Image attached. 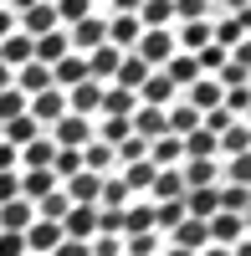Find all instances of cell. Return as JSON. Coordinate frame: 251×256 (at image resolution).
Instances as JSON below:
<instances>
[{
	"instance_id": "7bdbcfd3",
	"label": "cell",
	"mask_w": 251,
	"mask_h": 256,
	"mask_svg": "<svg viewBox=\"0 0 251 256\" xmlns=\"http://www.w3.org/2000/svg\"><path fill=\"white\" fill-rule=\"evenodd\" d=\"M246 108H251V88H231V92L220 98V113H231L236 123L246 118Z\"/></svg>"
},
{
	"instance_id": "6da1fadb",
	"label": "cell",
	"mask_w": 251,
	"mask_h": 256,
	"mask_svg": "<svg viewBox=\"0 0 251 256\" xmlns=\"http://www.w3.org/2000/svg\"><path fill=\"white\" fill-rule=\"evenodd\" d=\"M26 118H31L36 128H52L56 118H67V92H56V88H46V92H36V98H26Z\"/></svg>"
},
{
	"instance_id": "30bf717a",
	"label": "cell",
	"mask_w": 251,
	"mask_h": 256,
	"mask_svg": "<svg viewBox=\"0 0 251 256\" xmlns=\"http://www.w3.org/2000/svg\"><path fill=\"white\" fill-rule=\"evenodd\" d=\"M67 52H72V46H67V31H46V36L31 41V62H36V67H46V72H52Z\"/></svg>"
},
{
	"instance_id": "2e32d148",
	"label": "cell",
	"mask_w": 251,
	"mask_h": 256,
	"mask_svg": "<svg viewBox=\"0 0 251 256\" xmlns=\"http://www.w3.org/2000/svg\"><path fill=\"white\" fill-rule=\"evenodd\" d=\"M98 102H102V82H77V88L67 92V113L72 118H92Z\"/></svg>"
},
{
	"instance_id": "681fc988",
	"label": "cell",
	"mask_w": 251,
	"mask_h": 256,
	"mask_svg": "<svg viewBox=\"0 0 251 256\" xmlns=\"http://www.w3.org/2000/svg\"><path fill=\"white\" fill-rule=\"evenodd\" d=\"M231 123H236V118H231V113H220V108L200 118V128H205V134H216V138H220V134H226V128H231Z\"/></svg>"
},
{
	"instance_id": "603a6c76",
	"label": "cell",
	"mask_w": 251,
	"mask_h": 256,
	"mask_svg": "<svg viewBox=\"0 0 251 256\" xmlns=\"http://www.w3.org/2000/svg\"><path fill=\"white\" fill-rule=\"evenodd\" d=\"M144 82H149V67H144V62L128 52V56L118 62V72H113V88H123V92H134V98H138V88H144Z\"/></svg>"
},
{
	"instance_id": "94428289",
	"label": "cell",
	"mask_w": 251,
	"mask_h": 256,
	"mask_svg": "<svg viewBox=\"0 0 251 256\" xmlns=\"http://www.w3.org/2000/svg\"><path fill=\"white\" fill-rule=\"evenodd\" d=\"M195 256H231L226 246H205V251H195Z\"/></svg>"
},
{
	"instance_id": "bcb514c9",
	"label": "cell",
	"mask_w": 251,
	"mask_h": 256,
	"mask_svg": "<svg viewBox=\"0 0 251 256\" xmlns=\"http://www.w3.org/2000/svg\"><path fill=\"white\" fill-rule=\"evenodd\" d=\"M92 236H118L123 241V210H98V230Z\"/></svg>"
},
{
	"instance_id": "b9f144b4",
	"label": "cell",
	"mask_w": 251,
	"mask_h": 256,
	"mask_svg": "<svg viewBox=\"0 0 251 256\" xmlns=\"http://www.w3.org/2000/svg\"><path fill=\"white\" fill-rule=\"evenodd\" d=\"M184 220V205L180 200H170V205H154V236H159V230H174Z\"/></svg>"
},
{
	"instance_id": "f1b7e54d",
	"label": "cell",
	"mask_w": 251,
	"mask_h": 256,
	"mask_svg": "<svg viewBox=\"0 0 251 256\" xmlns=\"http://www.w3.org/2000/svg\"><path fill=\"white\" fill-rule=\"evenodd\" d=\"M149 195H154V205L184 200V180H180V169H159V174H154V184H149Z\"/></svg>"
},
{
	"instance_id": "f35d334b",
	"label": "cell",
	"mask_w": 251,
	"mask_h": 256,
	"mask_svg": "<svg viewBox=\"0 0 251 256\" xmlns=\"http://www.w3.org/2000/svg\"><path fill=\"white\" fill-rule=\"evenodd\" d=\"M52 10H56V26H77L92 16V0H52Z\"/></svg>"
},
{
	"instance_id": "cb8c5ba5",
	"label": "cell",
	"mask_w": 251,
	"mask_h": 256,
	"mask_svg": "<svg viewBox=\"0 0 251 256\" xmlns=\"http://www.w3.org/2000/svg\"><path fill=\"white\" fill-rule=\"evenodd\" d=\"M164 77H170V88L180 92V88H190V82H200V67H195V56H184V52H174L170 62L159 67Z\"/></svg>"
},
{
	"instance_id": "83f0119b",
	"label": "cell",
	"mask_w": 251,
	"mask_h": 256,
	"mask_svg": "<svg viewBox=\"0 0 251 256\" xmlns=\"http://www.w3.org/2000/svg\"><path fill=\"white\" fill-rule=\"evenodd\" d=\"M134 108H138L134 92H123V88H102V102H98L102 118H134Z\"/></svg>"
},
{
	"instance_id": "52a82bcc",
	"label": "cell",
	"mask_w": 251,
	"mask_h": 256,
	"mask_svg": "<svg viewBox=\"0 0 251 256\" xmlns=\"http://www.w3.org/2000/svg\"><path fill=\"white\" fill-rule=\"evenodd\" d=\"M20 241H26L31 256H52V251L62 246V226H56V220H31L26 230H20Z\"/></svg>"
},
{
	"instance_id": "3957f363",
	"label": "cell",
	"mask_w": 251,
	"mask_h": 256,
	"mask_svg": "<svg viewBox=\"0 0 251 256\" xmlns=\"http://www.w3.org/2000/svg\"><path fill=\"white\" fill-rule=\"evenodd\" d=\"M134 56H138L149 72H159L164 62L174 56V36H170V31H144V36H138V46H134Z\"/></svg>"
},
{
	"instance_id": "8992f818",
	"label": "cell",
	"mask_w": 251,
	"mask_h": 256,
	"mask_svg": "<svg viewBox=\"0 0 251 256\" xmlns=\"http://www.w3.org/2000/svg\"><path fill=\"white\" fill-rule=\"evenodd\" d=\"M246 26H251V10H241V16H220V20H210V41L220 52H236L241 41H246Z\"/></svg>"
},
{
	"instance_id": "7a4b0ae2",
	"label": "cell",
	"mask_w": 251,
	"mask_h": 256,
	"mask_svg": "<svg viewBox=\"0 0 251 256\" xmlns=\"http://www.w3.org/2000/svg\"><path fill=\"white\" fill-rule=\"evenodd\" d=\"M102 41H108V20H98V16H88V20H77V26H67V46H72V56L98 52Z\"/></svg>"
},
{
	"instance_id": "4fadbf2b",
	"label": "cell",
	"mask_w": 251,
	"mask_h": 256,
	"mask_svg": "<svg viewBox=\"0 0 251 256\" xmlns=\"http://www.w3.org/2000/svg\"><path fill=\"white\" fill-rule=\"evenodd\" d=\"M184 92H190L184 102H190V108H195L200 118H205V113H216V108H220V98H226V88H220L216 77H200V82H190Z\"/></svg>"
},
{
	"instance_id": "d6986e66",
	"label": "cell",
	"mask_w": 251,
	"mask_h": 256,
	"mask_svg": "<svg viewBox=\"0 0 251 256\" xmlns=\"http://www.w3.org/2000/svg\"><path fill=\"white\" fill-rule=\"evenodd\" d=\"M77 82H88V62L67 52V56H62L56 67H52V88H56V92H72Z\"/></svg>"
},
{
	"instance_id": "e0dca14e",
	"label": "cell",
	"mask_w": 251,
	"mask_h": 256,
	"mask_svg": "<svg viewBox=\"0 0 251 256\" xmlns=\"http://www.w3.org/2000/svg\"><path fill=\"white\" fill-rule=\"evenodd\" d=\"M56 190H62V184L52 180V169H26V174H20V200H26V205L56 195Z\"/></svg>"
},
{
	"instance_id": "836d02e7",
	"label": "cell",
	"mask_w": 251,
	"mask_h": 256,
	"mask_svg": "<svg viewBox=\"0 0 251 256\" xmlns=\"http://www.w3.org/2000/svg\"><path fill=\"white\" fill-rule=\"evenodd\" d=\"M0 134H6L0 144H10V148H26L31 138H41V128H36L26 113H20V118H10V123H0Z\"/></svg>"
},
{
	"instance_id": "6125c7cd",
	"label": "cell",
	"mask_w": 251,
	"mask_h": 256,
	"mask_svg": "<svg viewBox=\"0 0 251 256\" xmlns=\"http://www.w3.org/2000/svg\"><path fill=\"white\" fill-rule=\"evenodd\" d=\"M159 256H195V251H180V246H164Z\"/></svg>"
},
{
	"instance_id": "be15d7a7",
	"label": "cell",
	"mask_w": 251,
	"mask_h": 256,
	"mask_svg": "<svg viewBox=\"0 0 251 256\" xmlns=\"http://www.w3.org/2000/svg\"><path fill=\"white\" fill-rule=\"evenodd\" d=\"M210 6H216V0H210Z\"/></svg>"
},
{
	"instance_id": "f6af8a7d",
	"label": "cell",
	"mask_w": 251,
	"mask_h": 256,
	"mask_svg": "<svg viewBox=\"0 0 251 256\" xmlns=\"http://www.w3.org/2000/svg\"><path fill=\"white\" fill-rule=\"evenodd\" d=\"M123 138H128V118H102V128H98V144L118 148Z\"/></svg>"
},
{
	"instance_id": "f907efd6",
	"label": "cell",
	"mask_w": 251,
	"mask_h": 256,
	"mask_svg": "<svg viewBox=\"0 0 251 256\" xmlns=\"http://www.w3.org/2000/svg\"><path fill=\"white\" fill-rule=\"evenodd\" d=\"M251 180V159L241 154V159H231V164H226V184H246Z\"/></svg>"
},
{
	"instance_id": "8fae6325",
	"label": "cell",
	"mask_w": 251,
	"mask_h": 256,
	"mask_svg": "<svg viewBox=\"0 0 251 256\" xmlns=\"http://www.w3.org/2000/svg\"><path fill=\"white\" fill-rule=\"evenodd\" d=\"M180 180H184V190H216L220 184V164L216 159H184Z\"/></svg>"
},
{
	"instance_id": "60d3db41",
	"label": "cell",
	"mask_w": 251,
	"mask_h": 256,
	"mask_svg": "<svg viewBox=\"0 0 251 256\" xmlns=\"http://www.w3.org/2000/svg\"><path fill=\"white\" fill-rule=\"evenodd\" d=\"M226 56H231V52H220L216 41H210L205 52H195V67H200V77H216V72L226 67Z\"/></svg>"
},
{
	"instance_id": "91938a15",
	"label": "cell",
	"mask_w": 251,
	"mask_h": 256,
	"mask_svg": "<svg viewBox=\"0 0 251 256\" xmlns=\"http://www.w3.org/2000/svg\"><path fill=\"white\" fill-rule=\"evenodd\" d=\"M220 6H226V16H241V10H246V0H220Z\"/></svg>"
},
{
	"instance_id": "7dc6e473",
	"label": "cell",
	"mask_w": 251,
	"mask_h": 256,
	"mask_svg": "<svg viewBox=\"0 0 251 256\" xmlns=\"http://www.w3.org/2000/svg\"><path fill=\"white\" fill-rule=\"evenodd\" d=\"M20 113H26V98H20L16 88L0 92V123H10V118H20Z\"/></svg>"
},
{
	"instance_id": "74e56055",
	"label": "cell",
	"mask_w": 251,
	"mask_h": 256,
	"mask_svg": "<svg viewBox=\"0 0 251 256\" xmlns=\"http://www.w3.org/2000/svg\"><path fill=\"white\" fill-rule=\"evenodd\" d=\"M216 200L226 216H246V200H251V190L246 184H216Z\"/></svg>"
},
{
	"instance_id": "1f68e13d",
	"label": "cell",
	"mask_w": 251,
	"mask_h": 256,
	"mask_svg": "<svg viewBox=\"0 0 251 256\" xmlns=\"http://www.w3.org/2000/svg\"><path fill=\"white\" fill-rule=\"evenodd\" d=\"M36 220V210L26 205V200H10V205H0V230H10V236H20Z\"/></svg>"
},
{
	"instance_id": "4dcf8cb0",
	"label": "cell",
	"mask_w": 251,
	"mask_h": 256,
	"mask_svg": "<svg viewBox=\"0 0 251 256\" xmlns=\"http://www.w3.org/2000/svg\"><path fill=\"white\" fill-rule=\"evenodd\" d=\"M46 88H52V72L36 67V62H26V67L16 72V92L20 98H36V92H46Z\"/></svg>"
},
{
	"instance_id": "6f0895ef",
	"label": "cell",
	"mask_w": 251,
	"mask_h": 256,
	"mask_svg": "<svg viewBox=\"0 0 251 256\" xmlns=\"http://www.w3.org/2000/svg\"><path fill=\"white\" fill-rule=\"evenodd\" d=\"M10 31H16V16H10V10H6V6H0V41H6V36H10Z\"/></svg>"
},
{
	"instance_id": "11a10c76",
	"label": "cell",
	"mask_w": 251,
	"mask_h": 256,
	"mask_svg": "<svg viewBox=\"0 0 251 256\" xmlns=\"http://www.w3.org/2000/svg\"><path fill=\"white\" fill-rule=\"evenodd\" d=\"M52 256H88V241H62Z\"/></svg>"
},
{
	"instance_id": "db71d44e",
	"label": "cell",
	"mask_w": 251,
	"mask_h": 256,
	"mask_svg": "<svg viewBox=\"0 0 251 256\" xmlns=\"http://www.w3.org/2000/svg\"><path fill=\"white\" fill-rule=\"evenodd\" d=\"M16 164H20V159H16V148H10V144H0V174H16Z\"/></svg>"
},
{
	"instance_id": "c3c4849f",
	"label": "cell",
	"mask_w": 251,
	"mask_h": 256,
	"mask_svg": "<svg viewBox=\"0 0 251 256\" xmlns=\"http://www.w3.org/2000/svg\"><path fill=\"white\" fill-rule=\"evenodd\" d=\"M88 256H123V241L118 236H92L88 241Z\"/></svg>"
},
{
	"instance_id": "e575fe53",
	"label": "cell",
	"mask_w": 251,
	"mask_h": 256,
	"mask_svg": "<svg viewBox=\"0 0 251 256\" xmlns=\"http://www.w3.org/2000/svg\"><path fill=\"white\" fill-rule=\"evenodd\" d=\"M72 174H82V148H56V154H52V180L62 184V180H72Z\"/></svg>"
},
{
	"instance_id": "f546056e",
	"label": "cell",
	"mask_w": 251,
	"mask_h": 256,
	"mask_svg": "<svg viewBox=\"0 0 251 256\" xmlns=\"http://www.w3.org/2000/svg\"><path fill=\"white\" fill-rule=\"evenodd\" d=\"M118 164V154H113V148L108 144H88V148H82V169H88V174H98V180H108V169Z\"/></svg>"
},
{
	"instance_id": "ba28073f",
	"label": "cell",
	"mask_w": 251,
	"mask_h": 256,
	"mask_svg": "<svg viewBox=\"0 0 251 256\" xmlns=\"http://www.w3.org/2000/svg\"><path fill=\"white\" fill-rule=\"evenodd\" d=\"M16 31H20V36H31V41H36V36H46V31H62V26H56V10H52V0H41V6L20 10V16H16Z\"/></svg>"
},
{
	"instance_id": "ffe728a7",
	"label": "cell",
	"mask_w": 251,
	"mask_h": 256,
	"mask_svg": "<svg viewBox=\"0 0 251 256\" xmlns=\"http://www.w3.org/2000/svg\"><path fill=\"white\" fill-rule=\"evenodd\" d=\"M144 159H149L154 169H180V164H184V148H180V138H174V134H164V138H154V144H149V154H144Z\"/></svg>"
},
{
	"instance_id": "484cf974",
	"label": "cell",
	"mask_w": 251,
	"mask_h": 256,
	"mask_svg": "<svg viewBox=\"0 0 251 256\" xmlns=\"http://www.w3.org/2000/svg\"><path fill=\"white\" fill-rule=\"evenodd\" d=\"M184 220H210L216 210H220V200H216V190H184Z\"/></svg>"
},
{
	"instance_id": "44dd1931",
	"label": "cell",
	"mask_w": 251,
	"mask_h": 256,
	"mask_svg": "<svg viewBox=\"0 0 251 256\" xmlns=\"http://www.w3.org/2000/svg\"><path fill=\"white\" fill-rule=\"evenodd\" d=\"M154 230V205L149 200H128L123 205V236H149Z\"/></svg>"
},
{
	"instance_id": "ac0fdd59",
	"label": "cell",
	"mask_w": 251,
	"mask_h": 256,
	"mask_svg": "<svg viewBox=\"0 0 251 256\" xmlns=\"http://www.w3.org/2000/svg\"><path fill=\"white\" fill-rule=\"evenodd\" d=\"M170 102H174V88H170V77H164V72H149V82H144V88H138V108H170Z\"/></svg>"
},
{
	"instance_id": "816d5d0a",
	"label": "cell",
	"mask_w": 251,
	"mask_h": 256,
	"mask_svg": "<svg viewBox=\"0 0 251 256\" xmlns=\"http://www.w3.org/2000/svg\"><path fill=\"white\" fill-rule=\"evenodd\" d=\"M20 200V174H0V205Z\"/></svg>"
},
{
	"instance_id": "7402d4cb",
	"label": "cell",
	"mask_w": 251,
	"mask_h": 256,
	"mask_svg": "<svg viewBox=\"0 0 251 256\" xmlns=\"http://www.w3.org/2000/svg\"><path fill=\"white\" fill-rule=\"evenodd\" d=\"M138 26L144 31H174V6L170 0H144L138 6Z\"/></svg>"
},
{
	"instance_id": "277c9868",
	"label": "cell",
	"mask_w": 251,
	"mask_h": 256,
	"mask_svg": "<svg viewBox=\"0 0 251 256\" xmlns=\"http://www.w3.org/2000/svg\"><path fill=\"white\" fill-rule=\"evenodd\" d=\"M46 138H52L56 148H88V144H92V123L67 113V118H56V123H52V134H46Z\"/></svg>"
},
{
	"instance_id": "9f6ffc18",
	"label": "cell",
	"mask_w": 251,
	"mask_h": 256,
	"mask_svg": "<svg viewBox=\"0 0 251 256\" xmlns=\"http://www.w3.org/2000/svg\"><path fill=\"white\" fill-rule=\"evenodd\" d=\"M0 6H6L10 16H20V10H31V6H41V0H0Z\"/></svg>"
},
{
	"instance_id": "5b68a950",
	"label": "cell",
	"mask_w": 251,
	"mask_h": 256,
	"mask_svg": "<svg viewBox=\"0 0 251 256\" xmlns=\"http://www.w3.org/2000/svg\"><path fill=\"white\" fill-rule=\"evenodd\" d=\"M205 236H210V246L231 251L236 241H246V216H226V210H216V216L205 220Z\"/></svg>"
},
{
	"instance_id": "680465c9",
	"label": "cell",
	"mask_w": 251,
	"mask_h": 256,
	"mask_svg": "<svg viewBox=\"0 0 251 256\" xmlns=\"http://www.w3.org/2000/svg\"><path fill=\"white\" fill-rule=\"evenodd\" d=\"M138 6H144V0H113V10H118V16H138Z\"/></svg>"
},
{
	"instance_id": "f5cc1de1",
	"label": "cell",
	"mask_w": 251,
	"mask_h": 256,
	"mask_svg": "<svg viewBox=\"0 0 251 256\" xmlns=\"http://www.w3.org/2000/svg\"><path fill=\"white\" fill-rule=\"evenodd\" d=\"M0 256H26V241L10 236V230H0Z\"/></svg>"
},
{
	"instance_id": "ab89813d",
	"label": "cell",
	"mask_w": 251,
	"mask_h": 256,
	"mask_svg": "<svg viewBox=\"0 0 251 256\" xmlns=\"http://www.w3.org/2000/svg\"><path fill=\"white\" fill-rule=\"evenodd\" d=\"M174 6V20L184 26V20H210V0H170Z\"/></svg>"
},
{
	"instance_id": "8d00e7d4",
	"label": "cell",
	"mask_w": 251,
	"mask_h": 256,
	"mask_svg": "<svg viewBox=\"0 0 251 256\" xmlns=\"http://www.w3.org/2000/svg\"><path fill=\"white\" fill-rule=\"evenodd\" d=\"M180 148H184V159H216V134L195 128V134H184V138H180Z\"/></svg>"
},
{
	"instance_id": "7c38bea8",
	"label": "cell",
	"mask_w": 251,
	"mask_h": 256,
	"mask_svg": "<svg viewBox=\"0 0 251 256\" xmlns=\"http://www.w3.org/2000/svg\"><path fill=\"white\" fill-rule=\"evenodd\" d=\"M170 36H174V52L195 56V52H205V46H210V20H184V26H174Z\"/></svg>"
},
{
	"instance_id": "5bb4252c",
	"label": "cell",
	"mask_w": 251,
	"mask_h": 256,
	"mask_svg": "<svg viewBox=\"0 0 251 256\" xmlns=\"http://www.w3.org/2000/svg\"><path fill=\"white\" fill-rule=\"evenodd\" d=\"M138 36H144L138 16H113V20H108V46H113V52H123V56H128V52L138 46Z\"/></svg>"
},
{
	"instance_id": "4316f807",
	"label": "cell",
	"mask_w": 251,
	"mask_h": 256,
	"mask_svg": "<svg viewBox=\"0 0 251 256\" xmlns=\"http://www.w3.org/2000/svg\"><path fill=\"white\" fill-rule=\"evenodd\" d=\"M154 174H159V169L149 164V159H134V164H123V190H128V195H149V184H154Z\"/></svg>"
},
{
	"instance_id": "9a60e30c",
	"label": "cell",
	"mask_w": 251,
	"mask_h": 256,
	"mask_svg": "<svg viewBox=\"0 0 251 256\" xmlns=\"http://www.w3.org/2000/svg\"><path fill=\"white\" fill-rule=\"evenodd\" d=\"M82 62H88V82H102V88H108L113 72H118V62H123V52H113L108 41H102V46H98V52H88Z\"/></svg>"
},
{
	"instance_id": "9c48e42d",
	"label": "cell",
	"mask_w": 251,
	"mask_h": 256,
	"mask_svg": "<svg viewBox=\"0 0 251 256\" xmlns=\"http://www.w3.org/2000/svg\"><path fill=\"white\" fill-rule=\"evenodd\" d=\"M98 230V205H72L62 216V241H88Z\"/></svg>"
},
{
	"instance_id": "ee69618b",
	"label": "cell",
	"mask_w": 251,
	"mask_h": 256,
	"mask_svg": "<svg viewBox=\"0 0 251 256\" xmlns=\"http://www.w3.org/2000/svg\"><path fill=\"white\" fill-rule=\"evenodd\" d=\"M164 251V241L154 236V230H149V236H128V241H123V256H159Z\"/></svg>"
},
{
	"instance_id": "d590c367",
	"label": "cell",
	"mask_w": 251,
	"mask_h": 256,
	"mask_svg": "<svg viewBox=\"0 0 251 256\" xmlns=\"http://www.w3.org/2000/svg\"><path fill=\"white\" fill-rule=\"evenodd\" d=\"M246 144H251L246 123H231V128H226V134L216 138V154H226V159H241V154H246Z\"/></svg>"
},
{
	"instance_id": "d6a6232c",
	"label": "cell",
	"mask_w": 251,
	"mask_h": 256,
	"mask_svg": "<svg viewBox=\"0 0 251 256\" xmlns=\"http://www.w3.org/2000/svg\"><path fill=\"white\" fill-rule=\"evenodd\" d=\"M52 154H56V148H52V138H46V134L31 138L26 148H16V159L26 164V169H52Z\"/></svg>"
},
{
	"instance_id": "d4e9b609",
	"label": "cell",
	"mask_w": 251,
	"mask_h": 256,
	"mask_svg": "<svg viewBox=\"0 0 251 256\" xmlns=\"http://www.w3.org/2000/svg\"><path fill=\"white\" fill-rule=\"evenodd\" d=\"M170 246H180V251H205V246H210L205 220H180V226L170 230Z\"/></svg>"
}]
</instances>
